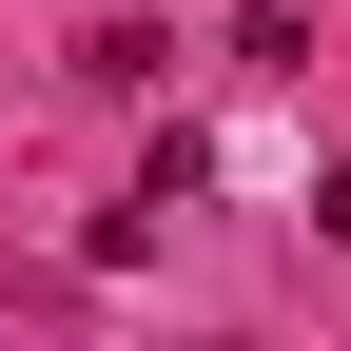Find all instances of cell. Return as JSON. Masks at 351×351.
I'll list each match as a JSON object with an SVG mask.
<instances>
[{
  "instance_id": "1",
  "label": "cell",
  "mask_w": 351,
  "mask_h": 351,
  "mask_svg": "<svg viewBox=\"0 0 351 351\" xmlns=\"http://www.w3.org/2000/svg\"><path fill=\"white\" fill-rule=\"evenodd\" d=\"M234 39H254V59H293V39H313V0H234Z\"/></svg>"
},
{
  "instance_id": "2",
  "label": "cell",
  "mask_w": 351,
  "mask_h": 351,
  "mask_svg": "<svg viewBox=\"0 0 351 351\" xmlns=\"http://www.w3.org/2000/svg\"><path fill=\"white\" fill-rule=\"evenodd\" d=\"M313 234H332V254H351V176H313Z\"/></svg>"
}]
</instances>
